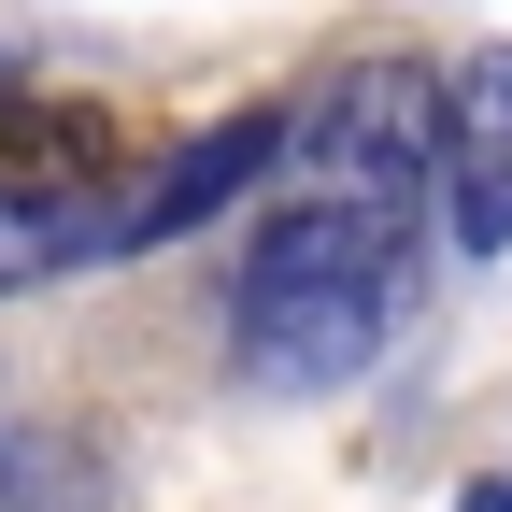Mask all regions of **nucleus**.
<instances>
[{
  "label": "nucleus",
  "mask_w": 512,
  "mask_h": 512,
  "mask_svg": "<svg viewBox=\"0 0 512 512\" xmlns=\"http://www.w3.org/2000/svg\"><path fill=\"white\" fill-rule=\"evenodd\" d=\"M413 214H370V200H285L271 228L242 242V285H228V356L242 384L271 399H328L384 356V328L413 313Z\"/></svg>",
  "instance_id": "1"
},
{
  "label": "nucleus",
  "mask_w": 512,
  "mask_h": 512,
  "mask_svg": "<svg viewBox=\"0 0 512 512\" xmlns=\"http://www.w3.org/2000/svg\"><path fill=\"white\" fill-rule=\"evenodd\" d=\"M299 200H370V214H441V72L427 57H356L299 114Z\"/></svg>",
  "instance_id": "2"
},
{
  "label": "nucleus",
  "mask_w": 512,
  "mask_h": 512,
  "mask_svg": "<svg viewBox=\"0 0 512 512\" xmlns=\"http://www.w3.org/2000/svg\"><path fill=\"white\" fill-rule=\"evenodd\" d=\"M441 242L512 256V43H470L441 72Z\"/></svg>",
  "instance_id": "3"
},
{
  "label": "nucleus",
  "mask_w": 512,
  "mask_h": 512,
  "mask_svg": "<svg viewBox=\"0 0 512 512\" xmlns=\"http://www.w3.org/2000/svg\"><path fill=\"white\" fill-rule=\"evenodd\" d=\"M285 143H299V128H285L271 100H256V114H228V128H200V143H185V157H171V171L143 185V200H114V242H171V228L228 214V200H242V185L271 171Z\"/></svg>",
  "instance_id": "4"
},
{
  "label": "nucleus",
  "mask_w": 512,
  "mask_h": 512,
  "mask_svg": "<svg viewBox=\"0 0 512 512\" xmlns=\"http://www.w3.org/2000/svg\"><path fill=\"white\" fill-rule=\"evenodd\" d=\"M114 242V200L72 171H43V157H0V285H43V271H72V256Z\"/></svg>",
  "instance_id": "5"
},
{
  "label": "nucleus",
  "mask_w": 512,
  "mask_h": 512,
  "mask_svg": "<svg viewBox=\"0 0 512 512\" xmlns=\"http://www.w3.org/2000/svg\"><path fill=\"white\" fill-rule=\"evenodd\" d=\"M470 512H512V484H484V498H470Z\"/></svg>",
  "instance_id": "6"
}]
</instances>
